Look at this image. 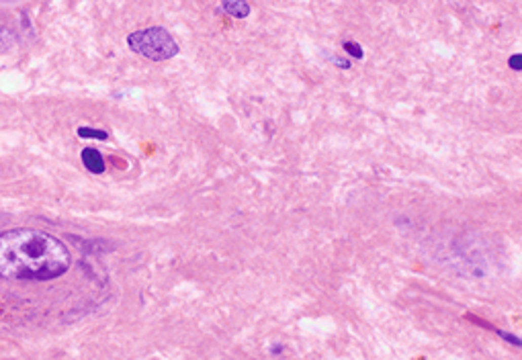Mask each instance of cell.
<instances>
[{
  "instance_id": "cell-1",
  "label": "cell",
  "mask_w": 522,
  "mask_h": 360,
  "mask_svg": "<svg viewBox=\"0 0 522 360\" xmlns=\"http://www.w3.org/2000/svg\"><path fill=\"white\" fill-rule=\"evenodd\" d=\"M70 264V250L51 233L31 227L0 233V281H54Z\"/></svg>"
},
{
  "instance_id": "cell-2",
  "label": "cell",
  "mask_w": 522,
  "mask_h": 360,
  "mask_svg": "<svg viewBox=\"0 0 522 360\" xmlns=\"http://www.w3.org/2000/svg\"><path fill=\"white\" fill-rule=\"evenodd\" d=\"M127 45L133 54L147 58L152 62H164L174 56H178V43L164 27H147L133 31L127 37Z\"/></svg>"
},
{
  "instance_id": "cell-3",
  "label": "cell",
  "mask_w": 522,
  "mask_h": 360,
  "mask_svg": "<svg viewBox=\"0 0 522 360\" xmlns=\"http://www.w3.org/2000/svg\"><path fill=\"white\" fill-rule=\"evenodd\" d=\"M80 158H82V164L86 166L88 172H92V174H102L104 172V158L100 156L98 149L84 147L82 153H80Z\"/></svg>"
},
{
  "instance_id": "cell-4",
  "label": "cell",
  "mask_w": 522,
  "mask_h": 360,
  "mask_svg": "<svg viewBox=\"0 0 522 360\" xmlns=\"http://www.w3.org/2000/svg\"><path fill=\"white\" fill-rule=\"evenodd\" d=\"M221 7L234 19H246L250 15V5L246 0H221Z\"/></svg>"
},
{
  "instance_id": "cell-5",
  "label": "cell",
  "mask_w": 522,
  "mask_h": 360,
  "mask_svg": "<svg viewBox=\"0 0 522 360\" xmlns=\"http://www.w3.org/2000/svg\"><path fill=\"white\" fill-rule=\"evenodd\" d=\"M76 133H78V137H82V139H100V141L109 139V133H107V131L94 129V127H78Z\"/></svg>"
},
{
  "instance_id": "cell-6",
  "label": "cell",
  "mask_w": 522,
  "mask_h": 360,
  "mask_svg": "<svg viewBox=\"0 0 522 360\" xmlns=\"http://www.w3.org/2000/svg\"><path fill=\"white\" fill-rule=\"evenodd\" d=\"M342 49L346 51L348 56H352V58H356V60H362V56H364L362 47H360L358 43H354V41H344V43H342Z\"/></svg>"
},
{
  "instance_id": "cell-7",
  "label": "cell",
  "mask_w": 522,
  "mask_h": 360,
  "mask_svg": "<svg viewBox=\"0 0 522 360\" xmlns=\"http://www.w3.org/2000/svg\"><path fill=\"white\" fill-rule=\"evenodd\" d=\"M13 43H15V37H13V33H11L9 29H0V51L9 49Z\"/></svg>"
},
{
  "instance_id": "cell-8",
  "label": "cell",
  "mask_w": 522,
  "mask_h": 360,
  "mask_svg": "<svg viewBox=\"0 0 522 360\" xmlns=\"http://www.w3.org/2000/svg\"><path fill=\"white\" fill-rule=\"evenodd\" d=\"M330 60H332L338 68H344V70H348V68H350V60H342V58H336V56H330Z\"/></svg>"
},
{
  "instance_id": "cell-9",
  "label": "cell",
  "mask_w": 522,
  "mask_h": 360,
  "mask_svg": "<svg viewBox=\"0 0 522 360\" xmlns=\"http://www.w3.org/2000/svg\"><path fill=\"white\" fill-rule=\"evenodd\" d=\"M510 66H512V70H516V72L522 68V66H520V54H516V56L510 58Z\"/></svg>"
}]
</instances>
